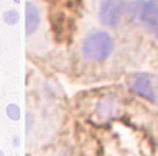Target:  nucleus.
Returning a JSON list of instances; mask_svg holds the SVG:
<instances>
[{
	"mask_svg": "<svg viewBox=\"0 0 158 156\" xmlns=\"http://www.w3.org/2000/svg\"><path fill=\"white\" fill-rule=\"evenodd\" d=\"M114 49V42L108 33L105 32H92L83 40V54L91 60H104L111 54Z\"/></svg>",
	"mask_w": 158,
	"mask_h": 156,
	"instance_id": "1",
	"label": "nucleus"
},
{
	"mask_svg": "<svg viewBox=\"0 0 158 156\" xmlns=\"http://www.w3.org/2000/svg\"><path fill=\"white\" fill-rule=\"evenodd\" d=\"M129 14L158 36V0H138L129 6Z\"/></svg>",
	"mask_w": 158,
	"mask_h": 156,
	"instance_id": "2",
	"label": "nucleus"
},
{
	"mask_svg": "<svg viewBox=\"0 0 158 156\" xmlns=\"http://www.w3.org/2000/svg\"><path fill=\"white\" fill-rule=\"evenodd\" d=\"M124 2L122 0H102L99 7V20L104 26L115 27L119 25L124 13Z\"/></svg>",
	"mask_w": 158,
	"mask_h": 156,
	"instance_id": "3",
	"label": "nucleus"
},
{
	"mask_svg": "<svg viewBox=\"0 0 158 156\" xmlns=\"http://www.w3.org/2000/svg\"><path fill=\"white\" fill-rule=\"evenodd\" d=\"M132 90L135 93H138L139 96L145 99H150L154 102L155 100V92L152 89V85H151L150 78L144 73L135 74L132 79Z\"/></svg>",
	"mask_w": 158,
	"mask_h": 156,
	"instance_id": "4",
	"label": "nucleus"
},
{
	"mask_svg": "<svg viewBox=\"0 0 158 156\" xmlns=\"http://www.w3.org/2000/svg\"><path fill=\"white\" fill-rule=\"evenodd\" d=\"M39 22H40V17H39L38 7L32 2H27L26 3V34L27 36L33 34L38 30Z\"/></svg>",
	"mask_w": 158,
	"mask_h": 156,
	"instance_id": "5",
	"label": "nucleus"
},
{
	"mask_svg": "<svg viewBox=\"0 0 158 156\" xmlns=\"http://www.w3.org/2000/svg\"><path fill=\"white\" fill-rule=\"evenodd\" d=\"M6 115L12 120H19V118H20V109L17 107V105L10 103V105H7V107H6Z\"/></svg>",
	"mask_w": 158,
	"mask_h": 156,
	"instance_id": "6",
	"label": "nucleus"
},
{
	"mask_svg": "<svg viewBox=\"0 0 158 156\" xmlns=\"http://www.w3.org/2000/svg\"><path fill=\"white\" fill-rule=\"evenodd\" d=\"M17 20H19V13L16 10H7L4 13V22L7 25H16Z\"/></svg>",
	"mask_w": 158,
	"mask_h": 156,
	"instance_id": "7",
	"label": "nucleus"
},
{
	"mask_svg": "<svg viewBox=\"0 0 158 156\" xmlns=\"http://www.w3.org/2000/svg\"><path fill=\"white\" fill-rule=\"evenodd\" d=\"M32 115H30V113H27V130H30V129H32Z\"/></svg>",
	"mask_w": 158,
	"mask_h": 156,
	"instance_id": "8",
	"label": "nucleus"
},
{
	"mask_svg": "<svg viewBox=\"0 0 158 156\" xmlns=\"http://www.w3.org/2000/svg\"><path fill=\"white\" fill-rule=\"evenodd\" d=\"M15 145H16V146L19 145V138H15Z\"/></svg>",
	"mask_w": 158,
	"mask_h": 156,
	"instance_id": "9",
	"label": "nucleus"
},
{
	"mask_svg": "<svg viewBox=\"0 0 158 156\" xmlns=\"http://www.w3.org/2000/svg\"><path fill=\"white\" fill-rule=\"evenodd\" d=\"M0 156H3V152H2V150H0Z\"/></svg>",
	"mask_w": 158,
	"mask_h": 156,
	"instance_id": "10",
	"label": "nucleus"
},
{
	"mask_svg": "<svg viewBox=\"0 0 158 156\" xmlns=\"http://www.w3.org/2000/svg\"><path fill=\"white\" fill-rule=\"evenodd\" d=\"M15 2H19V0H15Z\"/></svg>",
	"mask_w": 158,
	"mask_h": 156,
	"instance_id": "11",
	"label": "nucleus"
}]
</instances>
